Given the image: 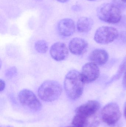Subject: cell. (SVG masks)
Instances as JSON below:
<instances>
[{"label":"cell","mask_w":126,"mask_h":127,"mask_svg":"<svg viewBox=\"0 0 126 127\" xmlns=\"http://www.w3.org/2000/svg\"><path fill=\"white\" fill-rule=\"evenodd\" d=\"M108 58V54L107 52L102 49H96L93 51L89 57L91 62L99 65L106 64Z\"/></svg>","instance_id":"cell-12"},{"label":"cell","mask_w":126,"mask_h":127,"mask_svg":"<svg viewBox=\"0 0 126 127\" xmlns=\"http://www.w3.org/2000/svg\"><path fill=\"white\" fill-rule=\"evenodd\" d=\"M72 124L75 127H87V119L76 114L72 120Z\"/></svg>","instance_id":"cell-15"},{"label":"cell","mask_w":126,"mask_h":127,"mask_svg":"<svg viewBox=\"0 0 126 127\" xmlns=\"http://www.w3.org/2000/svg\"><path fill=\"white\" fill-rule=\"evenodd\" d=\"M124 116H125V118L126 119V105H125V108H124Z\"/></svg>","instance_id":"cell-22"},{"label":"cell","mask_w":126,"mask_h":127,"mask_svg":"<svg viewBox=\"0 0 126 127\" xmlns=\"http://www.w3.org/2000/svg\"><path fill=\"white\" fill-rule=\"evenodd\" d=\"M5 86H6V84L4 81L0 79V92H1L4 90Z\"/></svg>","instance_id":"cell-18"},{"label":"cell","mask_w":126,"mask_h":127,"mask_svg":"<svg viewBox=\"0 0 126 127\" xmlns=\"http://www.w3.org/2000/svg\"><path fill=\"white\" fill-rule=\"evenodd\" d=\"M58 2H60V3H64L67 2L69 1V0H56Z\"/></svg>","instance_id":"cell-21"},{"label":"cell","mask_w":126,"mask_h":127,"mask_svg":"<svg viewBox=\"0 0 126 127\" xmlns=\"http://www.w3.org/2000/svg\"><path fill=\"white\" fill-rule=\"evenodd\" d=\"M75 127V126H73V127Z\"/></svg>","instance_id":"cell-24"},{"label":"cell","mask_w":126,"mask_h":127,"mask_svg":"<svg viewBox=\"0 0 126 127\" xmlns=\"http://www.w3.org/2000/svg\"><path fill=\"white\" fill-rule=\"evenodd\" d=\"M75 30L74 22L71 19H64L60 21L58 24V31L62 36H71L74 34Z\"/></svg>","instance_id":"cell-11"},{"label":"cell","mask_w":126,"mask_h":127,"mask_svg":"<svg viewBox=\"0 0 126 127\" xmlns=\"http://www.w3.org/2000/svg\"><path fill=\"white\" fill-rule=\"evenodd\" d=\"M94 21L92 19L87 17H82L78 19L77 22V29L81 33L89 32L93 27Z\"/></svg>","instance_id":"cell-13"},{"label":"cell","mask_w":126,"mask_h":127,"mask_svg":"<svg viewBox=\"0 0 126 127\" xmlns=\"http://www.w3.org/2000/svg\"><path fill=\"white\" fill-rule=\"evenodd\" d=\"M80 73L84 83H90L98 78L100 76V69L96 64L88 63L84 65Z\"/></svg>","instance_id":"cell-7"},{"label":"cell","mask_w":126,"mask_h":127,"mask_svg":"<svg viewBox=\"0 0 126 127\" xmlns=\"http://www.w3.org/2000/svg\"><path fill=\"white\" fill-rule=\"evenodd\" d=\"M100 107V103L97 101H89L76 109V114L87 119L95 113Z\"/></svg>","instance_id":"cell-9"},{"label":"cell","mask_w":126,"mask_h":127,"mask_svg":"<svg viewBox=\"0 0 126 127\" xmlns=\"http://www.w3.org/2000/svg\"><path fill=\"white\" fill-rule=\"evenodd\" d=\"M50 54L52 58L57 62L65 60L69 56V50L63 42H58L51 46Z\"/></svg>","instance_id":"cell-8"},{"label":"cell","mask_w":126,"mask_h":127,"mask_svg":"<svg viewBox=\"0 0 126 127\" xmlns=\"http://www.w3.org/2000/svg\"><path fill=\"white\" fill-rule=\"evenodd\" d=\"M64 84L66 93L70 99L77 100L82 95L84 83L78 71L72 69L68 72L65 76Z\"/></svg>","instance_id":"cell-1"},{"label":"cell","mask_w":126,"mask_h":127,"mask_svg":"<svg viewBox=\"0 0 126 127\" xmlns=\"http://www.w3.org/2000/svg\"><path fill=\"white\" fill-rule=\"evenodd\" d=\"M12 127V126H7V127Z\"/></svg>","instance_id":"cell-25"},{"label":"cell","mask_w":126,"mask_h":127,"mask_svg":"<svg viewBox=\"0 0 126 127\" xmlns=\"http://www.w3.org/2000/svg\"><path fill=\"white\" fill-rule=\"evenodd\" d=\"M48 43L45 40H38L35 43V49L39 53H46L48 50Z\"/></svg>","instance_id":"cell-14"},{"label":"cell","mask_w":126,"mask_h":127,"mask_svg":"<svg viewBox=\"0 0 126 127\" xmlns=\"http://www.w3.org/2000/svg\"><path fill=\"white\" fill-rule=\"evenodd\" d=\"M101 115L103 121L106 124L114 125L118 122L121 116L119 106L115 103L108 104L103 109Z\"/></svg>","instance_id":"cell-5"},{"label":"cell","mask_w":126,"mask_h":127,"mask_svg":"<svg viewBox=\"0 0 126 127\" xmlns=\"http://www.w3.org/2000/svg\"><path fill=\"white\" fill-rule=\"evenodd\" d=\"M18 98L21 103L35 111L41 108V104L35 93L29 90L24 89L20 91Z\"/></svg>","instance_id":"cell-6"},{"label":"cell","mask_w":126,"mask_h":127,"mask_svg":"<svg viewBox=\"0 0 126 127\" xmlns=\"http://www.w3.org/2000/svg\"><path fill=\"white\" fill-rule=\"evenodd\" d=\"M118 36L119 33L116 28L109 26H103L96 31L94 39L98 44H107L114 41Z\"/></svg>","instance_id":"cell-4"},{"label":"cell","mask_w":126,"mask_h":127,"mask_svg":"<svg viewBox=\"0 0 126 127\" xmlns=\"http://www.w3.org/2000/svg\"><path fill=\"white\" fill-rule=\"evenodd\" d=\"M123 85L124 87L126 89V67L124 71V75L123 80Z\"/></svg>","instance_id":"cell-19"},{"label":"cell","mask_w":126,"mask_h":127,"mask_svg":"<svg viewBox=\"0 0 126 127\" xmlns=\"http://www.w3.org/2000/svg\"><path fill=\"white\" fill-rule=\"evenodd\" d=\"M72 9L75 11H78L80 10L81 9V7L80 6H78V5H74L72 7Z\"/></svg>","instance_id":"cell-20"},{"label":"cell","mask_w":126,"mask_h":127,"mask_svg":"<svg viewBox=\"0 0 126 127\" xmlns=\"http://www.w3.org/2000/svg\"><path fill=\"white\" fill-rule=\"evenodd\" d=\"M35 0L37 1H41L43 0Z\"/></svg>","instance_id":"cell-23"},{"label":"cell","mask_w":126,"mask_h":127,"mask_svg":"<svg viewBox=\"0 0 126 127\" xmlns=\"http://www.w3.org/2000/svg\"><path fill=\"white\" fill-rule=\"evenodd\" d=\"M88 0L91 1H93L96 0Z\"/></svg>","instance_id":"cell-26"},{"label":"cell","mask_w":126,"mask_h":127,"mask_svg":"<svg viewBox=\"0 0 126 127\" xmlns=\"http://www.w3.org/2000/svg\"><path fill=\"white\" fill-rule=\"evenodd\" d=\"M17 74V69L15 66H12L7 69L5 72V75L9 78H12L15 77Z\"/></svg>","instance_id":"cell-16"},{"label":"cell","mask_w":126,"mask_h":127,"mask_svg":"<svg viewBox=\"0 0 126 127\" xmlns=\"http://www.w3.org/2000/svg\"><path fill=\"white\" fill-rule=\"evenodd\" d=\"M112 3L120 9L126 8V0H112Z\"/></svg>","instance_id":"cell-17"},{"label":"cell","mask_w":126,"mask_h":127,"mask_svg":"<svg viewBox=\"0 0 126 127\" xmlns=\"http://www.w3.org/2000/svg\"><path fill=\"white\" fill-rule=\"evenodd\" d=\"M97 14L100 20L109 24L119 23L122 17L121 9L112 3L100 5L97 9Z\"/></svg>","instance_id":"cell-2"},{"label":"cell","mask_w":126,"mask_h":127,"mask_svg":"<svg viewBox=\"0 0 126 127\" xmlns=\"http://www.w3.org/2000/svg\"><path fill=\"white\" fill-rule=\"evenodd\" d=\"M61 85L56 81H45L40 85L38 90L39 97L44 101L52 102L57 99L61 95Z\"/></svg>","instance_id":"cell-3"},{"label":"cell","mask_w":126,"mask_h":127,"mask_svg":"<svg viewBox=\"0 0 126 127\" xmlns=\"http://www.w3.org/2000/svg\"><path fill=\"white\" fill-rule=\"evenodd\" d=\"M69 47L72 54L75 55L80 56L85 53L87 50L88 42L84 39L76 37L70 41Z\"/></svg>","instance_id":"cell-10"}]
</instances>
